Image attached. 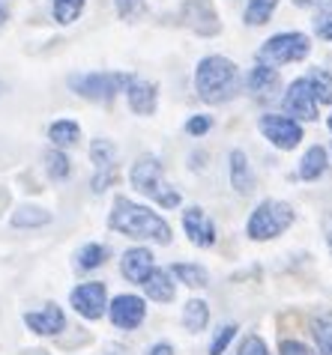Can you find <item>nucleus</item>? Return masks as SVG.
<instances>
[{
	"instance_id": "nucleus-11",
	"label": "nucleus",
	"mask_w": 332,
	"mask_h": 355,
	"mask_svg": "<svg viewBox=\"0 0 332 355\" xmlns=\"http://www.w3.org/2000/svg\"><path fill=\"white\" fill-rule=\"evenodd\" d=\"M183 21L198 36H216L222 31V21L216 15L213 0H185L183 3Z\"/></svg>"
},
{
	"instance_id": "nucleus-35",
	"label": "nucleus",
	"mask_w": 332,
	"mask_h": 355,
	"mask_svg": "<svg viewBox=\"0 0 332 355\" xmlns=\"http://www.w3.org/2000/svg\"><path fill=\"white\" fill-rule=\"evenodd\" d=\"M240 355H269V349H267V343H263L258 334H246L242 343H240Z\"/></svg>"
},
{
	"instance_id": "nucleus-24",
	"label": "nucleus",
	"mask_w": 332,
	"mask_h": 355,
	"mask_svg": "<svg viewBox=\"0 0 332 355\" xmlns=\"http://www.w3.org/2000/svg\"><path fill=\"white\" fill-rule=\"evenodd\" d=\"M174 278H177L180 284H185V287H207L210 284V275L204 266L198 263H174Z\"/></svg>"
},
{
	"instance_id": "nucleus-10",
	"label": "nucleus",
	"mask_w": 332,
	"mask_h": 355,
	"mask_svg": "<svg viewBox=\"0 0 332 355\" xmlns=\"http://www.w3.org/2000/svg\"><path fill=\"white\" fill-rule=\"evenodd\" d=\"M108 317L117 329L132 331L144 322V317H147V302H144L141 295H132V293L114 295V302L108 304Z\"/></svg>"
},
{
	"instance_id": "nucleus-32",
	"label": "nucleus",
	"mask_w": 332,
	"mask_h": 355,
	"mask_svg": "<svg viewBox=\"0 0 332 355\" xmlns=\"http://www.w3.org/2000/svg\"><path fill=\"white\" fill-rule=\"evenodd\" d=\"M233 334H237V325H222V329L216 331V338H213V343H210V355H222L224 349H228V343L233 340Z\"/></svg>"
},
{
	"instance_id": "nucleus-16",
	"label": "nucleus",
	"mask_w": 332,
	"mask_h": 355,
	"mask_svg": "<svg viewBox=\"0 0 332 355\" xmlns=\"http://www.w3.org/2000/svg\"><path fill=\"white\" fill-rule=\"evenodd\" d=\"M228 162H231V185H233V191L237 194H251L255 191V171H251V164H249V155L242 150H233L228 155Z\"/></svg>"
},
{
	"instance_id": "nucleus-43",
	"label": "nucleus",
	"mask_w": 332,
	"mask_h": 355,
	"mask_svg": "<svg viewBox=\"0 0 332 355\" xmlns=\"http://www.w3.org/2000/svg\"><path fill=\"white\" fill-rule=\"evenodd\" d=\"M0 93H3V84H0Z\"/></svg>"
},
{
	"instance_id": "nucleus-28",
	"label": "nucleus",
	"mask_w": 332,
	"mask_h": 355,
	"mask_svg": "<svg viewBox=\"0 0 332 355\" xmlns=\"http://www.w3.org/2000/svg\"><path fill=\"white\" fill-rule=\"evenodd\" d=\"M276 6H279V0H249L246 3V24H251V27L267 24L272 18V12H276Z\"/></svg>"
},
{
	"instance_id": "nucleus-25",
	"label": "nucleus",
	"mask_w": 332,
	"mask_h": 355,
	"mask_svg": "<svg viewBox=\"0 0 332 355\" xmlns=\"http://www.w3.org/2000/svg\"><path fill=\"white\" fill-rule=\"evenodd\" d=\"M306 81L311 87V93H315L317 105H332V75L326 69H311Z\"/></svg>"
},
{
	"instance_id": "nucleus-29",
	"label": "nucleus",
	"mask_w": 332,
	"mask_h": 355,
	"mask_svg": "<svg viewBox=\"0 0 332 355\" xmlns=\"http://www.w3.org/2000/svg\"><path fill=\"white\" fill-rule=\"evenodd\" d=\"M84 3L87 0H51V9H54V21L57 24H72L78 21V15L84 12Z\"/></svg>"
},
{
	"instance_id": "nucleus-1",
	"label": "nucleus",
	"mask_w": 332,
	"mask_h": 355,
	"mask_svg": "<svg viewBox=\"0 0 332 355\" xmlns=\"http://www.w3.org/2000/svg\"><path fill=\"white\" fill-rule=\"evenodd\" d=\"M108 227L129 239H150L159 245L171 242V227L159 212H153L150 206H141L129 200V197H117L108 215Z\"/></svg>"
},
{
	"instance_id": "nucleus-12",
	"label": "nucleus",
	"mask_w": 332,
	"mask_h": 355,
	"mask_svg": "<svg viewBox=\"0 0 332 355\" xmlns=\"http://www.w3.org/2000/svg\"><path fill=\"white\" fill-rule=\"evenodd\" d=\"M183 230L185 236L198 245V248H210L216 245V224L210 221V215L201 209V206H189L183 212Z\"/></svg>"
},
{
	"instance_id": "nucleus-3",
	"label": "nucleus",
	"mask_w": 332,
	"mask_h": 355,
	"mask_svg": "<svg viewBox=\"0 0 332 355\" xmlns=\"http://www.w3.org/2000/svg\"><path fill=\"white\" fill-rule=\"evenodd\" d=\"M129 182L138 194L150 197V200L165 206V209L180 206V191H174L168 185V180H165V173H162V162L156 159V155H141V159L132 164Z\"/></svg>"
},
{
	"instance_id": "nucleus-17",
	"label": "nucleus",
	"mask_w": 332,
	"mask_h": 355,
	"mask_svg": "<svg viewBox=\"0 0 332 355\" xmlns=\"http://www.w3.org/2000/svg\"><path fill=\"white\" fill-rule=\"evenodd\" d=\"M141 287L153 302H162V304L174 302V295H177V287H174V281H171V272L168 269H156V266L150 269L147 278L141 281Z\"/></svg>"
},
{
	"instance_id": "nucleus-2",
	"label": "nucleus",
	"mask_w": 332,
	"mask_h": 355,
	"mask_svg": "<svg viewBox=\"0 0 332 355\" xmlns=\"http://www.w3.org/2000/svg\"><path fill=\"white\" fill-rule=\"evenodd\" d=\"M194 90L207 105H222L231 102L242 93V75L233 60L219 54L204 57L194 69Z\"/></svg>"
},
{
	"instance_id": "nucleus-8",
	"label": "nucleus",
	"mask_w": 332,
	"mask_h": 355,
	"mask_svg": "<svg viewBox=\"0 0 332 355\" xmlns=\"http://www.w3.org/2000/svg\"><path fill=\"white\" fill-rule=\"evenodd\" d=\"M69 304L84 320H102V313H108V290L102 281L78 284L69 293Z\"/></svg>"
},
{
	"instance_id": "nucleus-20",
	"label": "nucleus",
	"mask_w": 332,
	"mask_h": 355,
	"mask_svg": "<svg viewBox=\"0 0 332 355\" xmlns=\"http://www.w3.org/2000/svg\"><path fill=\"white\" fill-rule=\"evenodd\" d=\"M48 137H51V144L60 150V146H72L78 144V137H81V125L75 120H54L48 125Z\"/></svg>"
},
{
	"instance_id": "nucleus-23",
	"label": "nucleus",
	"mask_w": 332,
	"mask_h": 355,
	"mask_svg": "<svg viewBox=\"0 0 332 355\" xmlns=\"http://www.w3.org/2000/svg\"><path fill=\"white\" fill-rule=\"evenodd\" d=\"M45 224H51V212L42 209V206H18L13 212V227H22V230H27V227H45Z\"/></svg>"
},
{
	"instance_id": "nucleus-21",
	"label": "nucleus",
	"mask_w": 332,
	"mask_h": 355,
	"mask_svg": "<svg viewBox=\"0 0 332 355\" xmlns=\"http://www.w3.org/2000/svg\"><path fill=\"white\" fill-rule=\"evenodd\" d=\"M207 322H210L207 302H201V299L185 302V308H183V325H185V331H204V329H207Z\"/></svg>"
},
{
	"instance_id": "nucleus-42",
	"label": "nucleus",
	"mask_w": 332,
	"mask_h": 355,
	"mask_svg": "<svg viewBox=\"0 0 332 355\" xmlns=\"http://www.w3.org/2000/svg\"><path fill=\"white\" fill-rule=\"evenodd\" d=\"M326 125H329V132H332V114H329V120H326Z\"/></svg>"
},
{
	"instance_id": "nucleus-31",
	"label": "nucleus",
	"mask_w": 332,
	"mask_h": 355,
	"mask_svg": "<svg viewBox=\"0 0 332 355\" xmlns=\"http://www.w3.org/2000/svg\"><path fill=\"white\" fill-rule=\"evenodd\" d=\"M315 33H317L320 39H326V42H332V0H317Z\"/></svg>"
},
{
	"instance_id": "nucleus-13",
	"label": "nucleus",
	"mask_w": 332,
	"mask_h": 355,
	"mask_svg": "<svg viewBox=\"0 0 332 355\" xmlns=\"http://www.w3.org/2000/svg\"><path fill=\"white\" fill-rule=\"evenodd\" d=\"M24 322H27V329H31V331L42 334V338H51V334H60L66 329V313H63L60 304L48 302L42 311L24 313Z\"/></svg>"
},
{
	"instance_id": "nucleus-27",
	"label": "nucleus",
	"mask_w": 332,
	"mask_h": 355,
	"mask_svg": "<svg viewBox=\"0 0 332 355\" xmlns=\"http://www.w3.org/2000/svg\"><path fill=\"white\" fill-rule=\"evenodd\" d=\"M311 334H315L317 352L332 355V313H320V317L311 322Z\"/></svg>"
},
{
	"instance_id": "nucleus-4",
	"label": "nucleus",
	"mask_w": 332,
	"mask_h": 355,
	"mask_svg": "<svg viewBox=\"0 0 332 355\" xmlns=\"http://www.w3.org/2000/svg\"><path fill=\"white\" fill-rule=\"evenodd\" d=\"M294 218H297V212L290 203L263 200V203H258V209L251 212L246 233H249V239H255V242H267V239H276V236L285 233L288 227L294 224Z\"/></svg>"
},
{
	"instance_id": "nucleus-9",
	"label": "nucleus",
	"mask_w": 332,
	"mask_h": 355,
	"mask_svg": "<svg viewBox=\"0 0 332 355\" xmlns=\"http://www.w3.org/2000/svg\"><path fill=\"white\" fill-rule=\"evenodd\" d=\"M281 107H285V114L290 116V120H302V123H315L317 120V98L315 93H311V87L306 78H299V81H294L288 87L285 98H281Z\"/></svg>"
},
{
	"instance_id": "nucleus-15",
	"label": "nucleus",
	"mask_w": 332,
	"mask_h": 355,
	"mask_svg": "<svg viewBox=\"0 0 332 355\" xmlns=\"http://www.w3.org/2000/svg\"><path fill=\"white\" fill-rule=\"evenodd\" d=\"M153 260H156V257L150 254V248H129V251L123 254V260H120L123 278L132 281V284H141V281L150 275L153 266H156Z\"/></svg>"
},
{
	"instance_id": "nucleus-6",
	"label": "nucleus",
	"mask_w": 332,
	"mask_h": 355,
	"mask_svg": "<svg viewBox=\"0 0 332 355\" xmlns=\"http://www.w3.org/2000/svg\"><path fill=\"white\" fill-rule=\"evenodd\" d=\"M308 51H311V42H308L306 33H297V31L294 33H276L260 45L258 60L263 66H285V63L302 60Z\"/></svg>"
},
{
	"instance_id": "nucleus-40",
	"label": "nucleus",
	"mask_w": 332,
	"mask_h": 355,
	"mask_svg": "<svg viewBox=\"0 0 332 355\" xmlns=\"http://www.w3.org/2000/svg\"><path fill=\"white\" fill-rule=\"evenodd\" d=\"M3 24H6V3L0 0V27H3Z\"/></svg>"
},
{
	"instance_id": "nucleus-14",
	"label": "nucleus",
	"mask_w": 332,
	"mask_h": 355,
	"mask_svg": "<svg viewBox=\"0 0 332 355\" xmlns=\"http://www.w3.org/2000/svg\"><path fill=\"white\" fill-rule=\"evenodd\" d=\"M126 98H129L132 114L138 116H153L156 107H159V87L153 81H141V78H132L129 87H126Z\"/></svg>"
},
{
	"instance_id": "nucleus-41",
	"label": "nucleus",
	"mask_w": 332,
	"mask_h": 355,
	"mask_svg": "<svg viewBox=\"0 0 332 355\" xmlns=\"http://www.w3.org/2000/svg\"><path fill=\"white\" fill-rule=\"evenodd\" d=\"M294 3H297V6H311L315 0H294Z\"/></svg>"
},
{
	"instance_id": "nucleus-37",
	"label": "nucleus",
	"mask_w": 332,
	"mask_h": 355,
	"mask_svg": "<svg viewBox=\"0 0 332 355\" xmlns=\"http://www.w3.org/2000/svg\"><path fill=\"white\" fill-rule=\"evenodd\" d=\"M147 355H174V347L171 343H156V347H150Z\"/></svg>"
},
{
	"instance_id": "nucleus-5",
	"label": "nucleus",
	"mask_w": 332,
	"mask_h": 355,
	"mask_svg": "<svg viewBox=\"0 0 332 355\" xmlns=\"http://www.w3.org/2000/svg\"><path fill=\"white\" fill-rule=\"evenodd\" d=\"M132 75L126 72H84V75H72L69 87L72 93H78L81 98H90V102H111L114 96L126 93Z\"/></svg>"
},
{
	"instance_id": "nucleus-7",
	"label": "nucleus",
	"mask_w": 332,
	"mask_h": 355,
	"mask_svg": "<svg viewBox=\"0 0 332 355\" xmlns=\"http://www.w3.org/2000/svg\"><path fill=\"white\" fill-rule=\"evenodd\" d=\"M258 129L276 150H297L302 144V125L297 120H290V116L263 114L258 120Z\"/></svg>"
},
{
	"instance_id": "nucleus-36",
	"label": "nucleus",
	"mask_w": 332,
	"mask_h": 355,
	"mask_svg": "<svg viewBox=\"0 0 332 355\" xmlns=\"http://www.w3.org/2000/svg\"><path fill=\"white\" fill-rule=\"evenodd\" d=\"M279 355H315V352H311L306 343H299V340H281Z\"/></svg>"
},
{
	"instance_id": "nucleus-18",
	"label": "nucleus",
	"mask_w": 332,
	"mask_h": 355,
	"mask_svg": "<svg viewBox=\"0 0 332 355\" xmlns=\"http://www.w3.org/2000/svg\"><path fill=\"white\" fill-rule=\"evenodd\" d=\"M326 164H329L326 146H311V150L302 155V162H299V180L311 182V180H317V176H324Z\"/></svg>"
},
{
	"instance_id": "nucleus-34",
	"label": "nucleus",
	"mask_w": 332,
	"mask_h": 355,
	"mask_svg": "<svg viewBox=\"0 0 332 355\" xmlns=\"http://www.w3.org/2000/svg\"><path fill=\"white\" fill-rule=\"evenodd\" d=\"M213 129V120L207 114H194L189 116V123H185V132H189L192 137H201V135H207Z\"/></svg>"
},
{
	"instance_id": "nucleus-39",
	"label": "nucleus",
	"mask_w": 332,
	"mask_h": 355,
	"mask_svg": "<svg viewBox=\"0 0 332 355\" xmlns=\"http://www.w3.org/2000/svg\"><path fill=\"white\" fill-rule=\"evenodd\" d=\"M108 355H129V349H126L123 343H111V347H108Z\"/></svg>"
},
{
	"instance_id": "nucleus-26",
	"label": "nucleus",
	"mask_w": 332,
	"mask_h": 355,
	"mask_svg": "<svg viewBox=\"0 0 332 355\" xmlns=\"http://www.w3.org/2000/svg\"><path fill=\"white\" fill-rule=\"evenodd\" d=\"M108 260V248L99 242H90V245H84L81 251L75 254V263H78V269H84V272H90V269H99V266Z\"/></svg>"
},
{
	"instance_id": "nucleus-38",
	"label": "nucleus",
	"mask_w": 332,
	"mask_h": 355,
	"mask_svg": "<svg viewBox=\"0 0 332 355\" xmlns=\"http://www.w3.org/2000/svg\"><path fill=\"white\" fill-rule=\"evenodd\" d=\"M324 236H326V245H329V251H332V212L324 218Z\"/></svg>"
},
{
	"instance_id": "nucleus-30",
	"label": "nucleus",
	"mask_w": 332,
	"mask_h": 355,
	"mask_svg": "<svg viewBox=\"0 0 332 355\" xmlns=\"http://www.w3.org/2000/svg\"><path fill=\"white\" fill-rule=\"evenodd\" d=\"M45 171H48V176H51V180H57V182L66 180V176H69V171H72L69 159H66V153H60L57 146H54V150H48V153H45Z\"/></svg>"
},
{
	"instance_id": "nucleus-33",
	"label": "nucleus",
	"mask_w": 332,
	"mask_h": 355,
	"mask_svg": "<svg viewBox=\"0 0 332 355\" xmlns=\"http://www.w3.org/2000/svg\"><path fill=\"white\" fill-rule=\"evenodd\" d=\"M114 3H117V15H120L123 21H132V18H138L141 9H144V0H114Z\"/></svg>"
},
{
	"instance_id": "nucleus-22",
	"label": "nucleus",
	"mask_w": 332,
	"mask_h": 355,
	"mask_svg": "<svg viewBox=\"0 0 332 355\" xmlns=\"http://www.w3.org/2000/svg\"><path fill=\"white\" fill-rule=\"evenodd\" d=\"M90 162L96 164V171H117V146L105 137H96L90 144Z\"/></svg>"
},
{
	"instance_id": "nucleus-19",
	"label": "nucleus",
	"mask_w": 332,
	"mask_h": 355,
	"mask_svg": "<svg viewBox=\"0 0 332 355\" xmlns=\"http://www.w3.org/2000/svg\"><path fill=\"white\" fill-rule=\"evenodd\" d=\"M276 84H279V72L272 66H263V63H258L251 72L246 75V87L255 96H267L269 90H276Z\"/></svg>"
}]
</instances>
